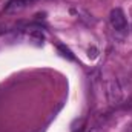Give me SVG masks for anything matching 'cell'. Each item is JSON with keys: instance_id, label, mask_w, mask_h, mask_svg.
I'll list each match as a JSON object with an SVG mask.
<instances>
[{"instance_id": "6da1fadb", "label": "cell", "mask_w": 132, "mask_h": 132, "mask_svg": "<svg viewBox=\"0 0 132 132\" xmlns=\"http://www.w3.org/2000/svg\"><path fill=\"white\" fill-rule=\"evenodd\" d=\"M104 94L111 104H120L123 100V89L117 78H111L104 83Z\"/></svg>"}, {"instance_id": "7a4b0ae2", "label": "cell", "mask_w": 132, "mask_h": 132, "mask_svg": "<svg viewBox=\"0 0 132 132\" xmlns=\"http://www.w3.org/2000/svg\"><path fill=\"white\" fill-rule=\"evenodd\" d=\"M109 22H111V25L115 31H125L126 26H128V20H126V15H125L121 8H114L111 11Z\"/></svg>"}, {"instance_id": "3957f363", "label": "cell", "mask_w": 132, "mask_h": 132, "mask_svg": "<svg viewBox=\"0 0 132 132\" xmlns=\"http://www.w3.org/2000/svg\"><path fill=\"white\" fill-rule=\"evenodd\" d=\"M85 126H86V120L85 118H77L71 125V132H83Z\"/></svg>"}, {"instance_id": "277c9868", "label": "cell", "mask_w": 132, "mask_h": 132, "mask_svg": "<svg viewBox=\"0 0 132 132\" xmlns=\"http://www.w3.org/2000/svg\"><path fill=\"white\" fill-rule=\"evenodd\" d=\"M57 49H59V51L62 52V55H63V57L69 59V60H75V57L72 55V52H71V51H69V49H68L66 46H63V45H59V46H57Z\"/></svg>"}, {"instance_id": "5b68a950", "label": "cell", "mask_w": 132, "mask_h": 132, "mask_svg": "<svg viewBox=\"0 0 132 132\" xmlns=\"http://www.w3.org/2000/svg\"><path fill=\"white\" fill-rule=\"evenodd\" d=\"M88 57H89V59H92V60H94V59H97V57H98V49H97L95 46H91V48L88 49Z\"/></svg>"}, {"instance_id": "8992f818", "label": "cell", "mask_w": 132, "mask_h": 132, "mask_svg": "<svg viewBox=\"0 0 132 132\" xmlns=\"http://www.w3.org/2000/svg\"><path fill=\"white\" fill-rule=\"evenodd\" d=\"M31 37H34V38H38V40H43V38H45V35L42 34V31H37V29L31 32Z\"/></svg>"}]
</instances>
